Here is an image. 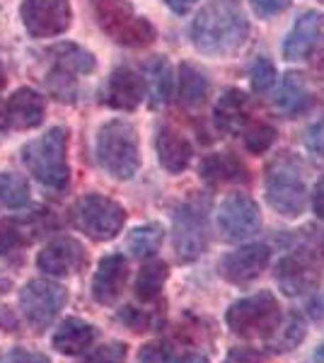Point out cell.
<instances>
[{
    "label": "cell",
    "mask_w": 324,
    "mask_h": 363,
    "mask_svg": "<svg viewBox=\"0 0 324 363\" xmlns=\"http://www.w3.org/2000/svg\"><path fill=\"white\" fill-rule=\"evenodd\" d=\"M308 337V322L300 313H291L288 318H281L274 335L267 339V349L271 354H286V351L298 349Z\"/></svg>",
    "instance_id": "27"
},
{
    "label": "cell",
    "mask_w": 324,
    "mask_h": 363,
    "mask_svg": "<svg viewBox=\"0 0 324 363\" xmlns=\"http://www.w3.org/2000/svg\"><path fill=\"white\" fill-rule=\"evenodd\" d=\"M169 363H211V361L201 354H186V356H181V359L169 361Z\"/></svg>",
    "instance_id": "44"
},
{
    "label": "cell",
    "mask_w": 324,
    "mask_h": 363,
    "mask_svg": "<svg viewBox=\"0 0 324 363\" xmlns=\"http://www.w3.org/2000/svg\"><path fill=\"white\" fill-rule=\"evenodd\" d=\"M37 267L49 277H70L87 267V252L75 238L58 235L39 252Z\"/></svg>",
    "instance_id": "14"
},
{
    "label": "cell",
    "mask_w": 324,
    "mask_h": 363,
    "mask_svg": "<svg viewBox=\"0 0 324 363\" xmlns=\"http://www.w3.org/2000/svg\"><path fill=\"white\" fill-rule=\"evenodd\" d=\"M51 56H54L58 73L68 75V78H73V75H90L92 70L97 68V61L90 51L82 49L78 44H70V42L54 46V49H51Z\"/></svg>",
    "instance_id": "26"
},
{
    "label": "cell",
    "mask_w": 324,
    "mask_h": 363,
    "mask_svg": "<svg viewBox=\"0 0 324 363\" xmlns=\"http://www.w3.org/2000/svg\"><path fill=\"white\" fill-rule=\"evenodd\" d=\"M3 87H5V70L0 66V92H3Z\"/></svg>",
    "instance_id": "46"
},
{
    "label": "cell",
    "mask_w": 324,
    "mask_h": 363,
    "mask_svg": "<svg viewBox=\"0 0 324 363\" xmlns=\"http://www.w3.org/2000/svg\"><path fill=\"white\" fill-rule=\"evenodd\" d=\"M0 363H51V359L46 354H39V351H29L20 347V349H10L0 359Z\"/></svg>",
    "instance_id": "38"
},
{
    "label": "cell",
    "mask_w": 324,
    "mask_h": 363,
    "mask_svg": "<svg viewBox=\"0 0 324 363\" xmlns=\"http://www.w3.org/2000/svg\"><path fill=\"white\" fill-rule=\"evenodd\" d=\"M216 225L223 240L228 242H240L252 235H257L262 228V211L259 203L247 194H228L223 199L220 208L216 213Z\"/></svg>",
    "instance_id": "11"
},
{
    "label": "cell",
    "mask_w": 324,
    "mask_h": 363,
    "mask_svg": "<svg viewBox=\"0 0 324 363\" xmlns=\"http://www.w3.org/2000/svg\"><path fill=\"white\" fill-rule=\"evenodd\" d=\"M262 361H264L262 351L238 347V349H230V354L225 356V361L223 363H262Z\"/></svg>",
    "instance_id": "40"
},
{
    "label": "cell",
    "mask_w": 324,
    "mask_h": 363,
    "mask_svg": "<svg viewBox=\"0 0 324 363\" xmlns=\"http://www.w3.org/2000/svg\"><path fill=\"white\" fill-rule=\"evenodd\" d=\"M322 34H324V15L317 13V10L303 13L284 42V58L286 61H303V58H308L317 49Z\"/></svg>",
    "instance_id": "18"
},
{
    "label": "cell",
    "mask_w": 324,
    "mask_h": 363,
    "mask_svg": "<svg viewBox=\"0 0 324 363\" xmlns=\"http://www.w3.org/2000/svg\"><path fill=\"white\" fill-rule=\"evenodd\" d=\"M308 313L312 320L324 322V294H317L312 301L308 303Z\"/></svg>",
    "instance_id": "42"
},
{
    "label": "cell",
    "mask_w": 324,
    "mask_h": 363,
    "mask_svg": "<svg viewBox=\"0 0 324 363\" xmlns=\"http://www.w3.org/2000/svg\"><path fill=\"white\" fill-rule=\"evenodd\" d=\"M20 17L32 37L49 39L58 37L70 27L73 10H70V0H22Z\"/></svg>",
    "instance_id": "12"
},
{
    "label": "cell",
    "mask_w": 324,
    "mask_h": 363,
    "mask_svg": "<svg viewBox=\"0 0 324 363\" xmlns=\"http://www.w3.org/2000/svg\"><path fill=\"white\" fill-rule=\"evenodd\" d=\"M310 104H312V92H310V85H308V80H305V75L293 73V70L286 73L284 83H281L279 99H276V107L288 116H296V114H303L305 109H310Z\"/></svg>",
    "instance_id": "25"
},
{
    "label": "cell",
    "mask_w": 324,
    "mask_h": 363,
    "mask_svg": "<svg viewBox=\"0 0 324 363\" xmlns=\"http://www.w3.org/2000/svg\"><path fill=\"white\" fill-rule=\"evenodd\" d=\"M310 206H312V213H315L317 218L324 220V177L317 182L315 186H312V191H310Z\"/></svg>",
    "instance_id": "41"
},
{
    "label": "cell",
    "mask_w": 324,
    "mask_h": 363,
    "mask_svg": "<svg viewBox=\"0 0 324 363\" xmlns=\"http://www.w3.org/2000/svg\"><path fill=\"white\" fill-rule=\"evenodd\" d=\"M145 75V90L150 92V102L152 107H160V104H167L169 97H172V66L164 56H152L143 68Z\"/></svg>",
    "instance_id": "24"
},
{
    "label": "cell",
    "mask_w": 324,
    "mask_h": 363,
    "mask_svg": "<svg viewBox=\"0 0 324 363\" xmlns=\"http://www.w3.org/2000/svg\"><path fill=\"white\" fill-rule=\"evenodd\" d=\"M199 177L211 186L228 184V182H247V167L233 153H211L199 165Z\"/></svg>",
    "instance_id": "23"
},
{
    "label": "cell",
    "mask_w": 324,
    "mask_h": 363,
    "mask_svg": "<svg viewBox=\"0 0 324 363\" xmlns=\"http://www.w3.org/2000/svg\"><path fill=\"white\" fill-rule=\"evenodd\" d=\"M211 245V199L191 196L174 208L172 247L181 264H191Z\"/></svg>",
    "instance_id": "4"
},
{
    "label": "cell",
    "mask_w": 324,
    "mask_h": 363,
    "mask_svg": "<svg viewBox=\"0 0 324 363\" xmlns=\"http://www.w3.org/2000/svg\"><path fill=\"white\" fill-rule=\"evenodd\" d=\"M68 291L49 279H32L20 291V310L37 332L46 330L66 308Z\"/></svg>",
    "instance_id": "10"
},
{
    "label": "cell",
    "mask_w": 324,
    "mask_h": 363,
    "mask_svg": "<svg viewBox=\"0 0 324 363\" xmlns=\"http://www.w3.org/2000/svg\"><path fill=\"white\" fill-rule=\"evenodd\" d=\"M44 97L37 90H32V87H20L17 92H13L8 104H5V119L17 131L37 128L44 121Z\"/></svg>",
    "instance_id": "19"
},
{
    "label": "cell",
    "mask_w": 324,
    "mask_h": 363,
    "mask_svg": "<svg viewBox=\"0 0 324 363\" xmlns=\"http://www.w3.org/2000/svg\"><path fill=\"white\" fill-rule=\"evenodd\" d=\"M95 153L99 167L114 179H131L140 169L138 131L123 119H111L97 131Z\"/></svg>",
    "instance_id": "3"
},
{
    "label": "cell",
    "mask_w": 324,
    "mask_h": 363,
    "mask_svg": "<svg viewBox=\"0 0 324 363\" xmlns=\"http://www.w3.org/2000/svg\"><path fill=\"white\" fill-rule=\"evenodd\" d=\"M162 240H164V228L160 223H145L133 228L131 235L126 240V247L133 257L145 259V257H152L160 250Z\"/></svg>",
    "instance_id": "30"
},
{
    "label": "cell",
    "mask_w": 324,
    "mask_h": 363,
    "mask_svg": "<svg viewBox=\"0 0 324 363\" xmlns=\"http://www.w3.org/2000/svg\"><path fill=\"white\" fill-rule=\"evenodd\" d=\"M29 201V184L25 177L0 172V208H22Z\"/></svg>",
    "instance_id": "31"
},
{
    "label": "cell",
    "mask_w": 324,
    "mask_h": 363,
    "mask_svg": "<svg viewBox=\"0 0 324 363\" xmlns=\"http://www.w3.org/2000/svg\"><path fill=\"white\" fill-rule=\"evenodd\" d=\"M169 361H172V349L164 342L145 344L138 354V363H169Z\"/></svg>",
    "instance_id": "37"
},
{
    "label": "cell",
    "mask_w": 324,
    "mask_h": 363,
    "mask_svg": "<svg viewBox=\"0 0 324 363\" xmlns=\"http://www.w3.org/2000/svg\"><path fill=\"white\" fill-rule=\"evenodd\" d=\"M128 347L123 342L102 344L85 359V363H126Z\"/></svg>",
    "instance_id": "35"
},
{
    "label": "cell",
    "mask_w": 324,
    "mask_h": 363,
    "mask_svg": "<svg viewBox=\"0 0 324 363\" xmlns=\"http://www.w3.org/2000/svg\"><path fill=\"white\" fill-rule=\"evenodd\" d=\"M155 150L160 165L167 169L169 174H181L186 167L191 165L194 148L191 143L181 136L179 131L169 126H160L155 133Z\"/></svg>",
    "instance_id": "20"
},
{
    "label": "cell",
    "mask_w": 324,
    "mask_h": 363,
    "mask_svg": "<svg viewBox=\"0 0 324 363\" xmlns=\"http://www.w3.org/2000/svg\"><path fill=\"white\" fill-rule=\"evenodd\" d=\"M119 320L126 327H131L133 332H150L160 327V315H155L152 310H140L133 306H126L119 310Z\"/></svg>",
    "instance_id": "34"
},
{
    "label": "cell",
    "mask_w": 324,
    "mask_h": 363,
    "mask_svg": "<svg viewBox=\"0 0 324 363\" xmlns=\"http://www.w3.org/2000/svg\"><path fill=\"white\" fill-rule=\"evenodd\" d=\"M310 363H324V344L320 349L315 351V354H312V359H310Z\"/></svg>",
    "instance_id": "45"
},
{
    "label": "cell",
    "mask_w": 324,
    "mask_h": 363,
    "mask_svg": "<svg viewBox=\"0 0 324 363\" xmlns=\"http://www.w3.org/2000/svg\"><path fill=\"white\" fill-rule=\"evenodd\" d=\"M305 148L317 160H324V119L315 121L308 131H305Z\"/></svg>",
    "instance_id": "36"
},
{
    "label": "cell",
    "mask_w": 324,
    "mask_h": 363,
    "mask_svg": "<svg viewBox=\"0 0 324 363\" xmlns=\"http://www.w3.org/2000/svg\"><path fill=\"white\" fill-rule=\"evenodd\" d=\"M274 281L279 291L288 298H300L308 294H317L322 284V264L315 252L293 250L279 259L274 267Z\"/></svg>",
    "instance_id": "9"
},
{
    "label": "cell",
    "mask_w": 324,
    "mask_h": 363,
    "mask_svg": "<svg viewBox=\"0 0 324 363\" xmlns=\"http://www.w3.org/2000/svg\"><path fill=\"white\" fill-rule=\"evenodd\" d=\"M284 310L271 291H259L235 301L225 313V325L235 337L242 339H269L279 327Z\"/></svg>",
    "instance_id": "6"
},
{
    "label": "cell",
    "mask_w": 324,
    "mask_h": 363,
    "mask_svg": "<svg viewBox=\"0 0 324 363\" xmlns=\"http://www.w3.org/2000/svg\"><path fill=\"white\" fill-rule=\"evenodd\" d=\"M245 133V148L250 150L252 155H264L267 150L274 148L276 138H279V131L274 126L267 124V121H255V124H247L242 128Z\"/></svg>",
    "instance_id": "32"
},
{
    "label": "cell",
    "mask_w": 324,
    "mask_h": 363,
    "mask_svg": "<svg viewBox=\"0 0 324 363\" xmlns=\"http://www.w3.org/2000/svg\"><path fill=\"white\" fill-rule=\"evenodd\" d=\"M250 3H252V8H255V13L259 17L269 20V17H276V15L284 13V10H288L291 0H250Z\"/></svg>",
    "instance_id": "39"
},
{
    "label": "cell",
    "mask_w": 324,
    "mask_h": 363,
    "mask_svg": "<svg viewBox=\"0 0 324 363\" xmlns=\"http://www.w3.org/2000/svg\"><path fill=\"white\" fill-rule=\"evenodd\" d=\"M145 97V80L135 70L121 66L111 70L107 87H104V102L119 112H133Z\"/></svg>",
    "instance_id": "17"
},
{
    "label": "cell",
    "mask_w": 324,
    "mask_h": 363,
    "mask_svg": "<svg viewBox=\"0 0 324 363\" xmlns=\"http://www.w3.org/2000/svg\"><path fill=\"white\" fill-rule=\"evenodd\" d=\"M216 126L225 133H240L250 124V97L238 87H228L216 102Z\"/></svg>",
    "instance_id": "21"
},
{
    "label": "cell",
    "mask_w": 324,
    "mask_h": 363,
    "mask_svg": "<svg viewBox=\"0 0 324 363\" xmlns=\"http://www.w3.org/2000/svg\"><path fill=\"white\" fill-rule=\"evenodd\" d=\"M97 339V327L90 322L80 320V318H68L58 325V330L54 332V349L63 356H78L85 354L87 349L95 344Z\"/></svg>",
    "instance_id": "22"
},
{
    "label": "cell",
    "mask_w": 324,
    "mask_h": 363,
    "mask_svg": "<svg viewBox=\"0 0 324 363\" xmlns=\"http://www.w3.org/2000/svg\"><path fill=\"white\" fill-rule=\"evenodd\" d=\"M95 20L111 42L140 49L155 42L157 32L148 17L138 15L128 0H95Z\"/></svg>",
    "instance_id": "5"
},
{
    "label": "cell",
    "mask_w": 324,
    "mask_h": 363,
    "mask_svg": "<svg viewBox=\"0 0 324 363\" xmlns=\"http://www.w3.org/2000/svg\"><path fill=\"white\" fill-rule=\"evenodd\" d=\"M269 262H271L269 245H262V242L242 245V247L228 252V255L218 262V274L233 286H247L267 272Z\"/></svg>",
    "instance_id": "13"
},
{
    "label": "cell",
    "mask_w": 324,
    "mask_h": 363,
    "mask_svg": "<svg viewBox=\"0 0 324 363\" xmlns=\"http://www.w3.org/2000/svg\"><path fill=\"white\" fill-rule=\"evenodd\" d=\"M189 37L203 56H233L250 39V20L238 0H208L194 17Z\"/></svg>",
    "instance_id": "1"
},
{
    "label": "cell",
    "mask_w": 324,
    "mask_h": 363,
    "mask_svg": "<svg viewBox=\"0 0 324 363\" xmlns=\"http://www.w3.org/2000/svg\"><path fill=\"white\" fill-rule=\"evenodd\" d=\"M162 3L167 5L174 15H186L194 5H196V0H162Z\"/></svg>",
    "instance_id": "43"
},
{
    "label": "cell",
    "mask_w": 324,
    "mask_h": 363,
    "mask_svg": "<svg viewBox=\"0 0 324 363\" xmlns=\"http://www.w3.org/2000/svg\"><path fill=\"white\" fill-rule=\"evenodd\" d=\"M22 162L34 179L49 189H66L70 179L68 167V128L54 126L44 136L29 140L22 148Z\"/></svg>",
    "instance_id": "2"
},
{
    "label": "cell",
    "mask_w": 324,
    "mask_h": 363,
    "mask_svg": "<svg viewBox=\"0 0 324 363\" xmlns=\"http://www.w3.org/2000/svg\"><path fill=\"white\" fill-rule=\"evenodd\" d=\"M264 196L269 206L284 218H300L310 203V191L300 174V167L291 157H279L267 169Z\"/></svg>",
    "instance_id": "7"
},
{
    "label": "cell",
    "mask_w": 324,
    "mask_h": 363,
    "mask_svg": "<svg viewBox=\"0 0 324 363\" xmlns=\"http://www.w3.org/2000/svg\"><path fill=\"white\" fill-rule=\"evenodd\" d=\"M128 281V262L123 255H107L99 259L92 279V298L99 306H114Z\"/></svg>",
    "instance_id": "16"
},
{
    "label": "cell",
    "mask_w": 324,
    "mask_h": 363,
    "mask_svg": "<svg viewBox=\"0 0 324 363\" xmlns=\"http://www.w3.org/2000/svg\"><path fill=\"white\" fill-rule=\"evenodd\" d=\"M70 220L95 242H109L126 225V208L104 194H85L70 208Z\"/></svg>",
    "instance_id": "8"
},
{
    "label": "cell",
    "mask_w": 324,
    "mask_h": 363,
    "mask_svg": "<svg viewBox=\"0 0 324 363\" xmlns=\"http://www.w3.org/2000/svg\"><path fill=\"white\" fill-rule=\"evenodd\" d=\"M167 277H169V267L164 264L162 259H150L145 262L143 267H140L138 277H135V298L143 303H152L157 301L164 289V284H167Z\"/></svg>",
    "instance_id": "28"
},
{
    "label": "cell",
    "mask_w": 324,
    "mask_h": 363,
    "mask_svg": "<svg viewBox=\"0 0 324 363\" xmlns=\"http://www.w3.org/2000/svg\"><path fill=\"white\" fill-rule=\"evenodd\" d=\"M51 228L49 211H32L27 216L0 220V255H13V252L27 247L34 238L44 235Z\"/></svg>",
    "instance_id": "15"
},
{
    "label": "cell",
    "mask_w": 324,
    "mask_h": 363,
    "mask_svg": "<svg viewBox=\"0 0 324 363\" xmlns=\"http://www.w3.org/2000/svg\"><path fill=\"white\" fill-rule=\"evenodd\" d=\"M276 66L274 61L267 56H259L255 58V63L250 66V83H252V90L259 92V95H267L269 90H274L276 85Z\"/></svg>",
    "instance_id": "33"
},
{
    "label": "cell",
    "mask_w": 324,
    "mask_h": 363,
    "mask_svg": "<svg viewBox=\"0 0 324 363\" xmlns=\"http://www.w3.org/2000/svg\"><path fill=\"white\" fill-rule=\"evenodd\" d=\"M211 92V83L201 68L194 63L179 66V99L186 107H201Z\"/></svg>",
    "instance_id": "29"
}]
</instances>
